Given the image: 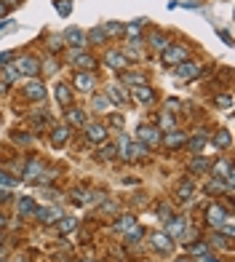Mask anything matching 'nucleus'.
Segmentation results:
<instances>
[{"label":"nucleus","mask_w":235,"mask_h":262,"mask_svg":"<svg viewBox=\"0 0 235 262\" xmlns=\"http://www.w3.org/2000/svg\"><path fill=\"white\" fill-rule=\"evenodd\" d=\"M227 220H230V212H224V206L211 204L208 209H206V222H208L211 228H216V230H219V228H222Z\"/></svg>","instance_id":"nucleus-1"},{"label":"nucleus","mask_w":235,"mask_h":262,"mask_svg":"<svg viewBox=\"0 0 235 262\" xmlns=\"http://www.w3.org/2000/svg\"><path fill=\"white\" fill-rule=\"evenodd\" d=\"M110 123H112L115 128H123V123H126V120H123V115H118V112H110Z\"/></svg>","instance_id":"nucleus-44"},{"label":"nucleus","mask_w":235,"mask_h":262,"mask_svg":"<svg viewBox=\"0 0 235 262\" xmlns=\"http://www.w3.org/2000/svg\"><path fill=\"white\" fill-rule=\"evenodd\" d=\"M184 230V220L176 217V214H171V217L166 220V236L168 238H179V233Z\"/></svg>","instance_id":"nucleus-16"},{"label":"nucleus","mask_w":235,"mask_h":262,"mask_svg":"<svg viewBox=\"0 0 235 262\" xmlns=\"http://www.w3.org/2000/svg\"><path fill=\"white\" fill-rule=\"evenodd\" d=\"M160 142L166 144V148L176 150V148H182V144L187 142V136H184V131H176V128H171V131H166V134L160 136Z\"/></svg>","instance_id":"nucleus-12"},{"label":"nucleus","mask_w":235,"mask_h":262,"mask_svg":"<svg viewBox=\"0 0 235 262\" xmlns=\"http://www.w3.org/2000/svg\"><path fill=\"white\" fill-rule=\"evenodd\" d=\"M91 104H94V110H96V112H112V107H115L104 94H96V96L91 99Z\"/></svg>","instance_id":"nucleus-25"},{"label":"nucleus","mask_w":235,"mask_h":262,"mask_svg":"<svg viewBox=\"0 0 235 262\" xmlns=\"http://www.w3.org/2000/svg\"><path fill=\"white\" fill-rule=\"evenodd\" d=\"M208 168H211V164H208V160H203V158H195L192 164H190V172L192 174H203V172H208Z\"/></svg>","instance_id":"nucleus-36"},{"label":"nucleus","mask_w":235,"mask_h":262,"mask_svg":"<svg viewBox=\"0 0 235 262\" xmlns=\"http://www.w3.org/2000/svg\"><path fill=\"white\" fill-rule=\"evenodd\" d=\"M102 30H104L107 38H118L123 35V24H118V22H107V24H102Z\"/></svg>","instance_id":"nucleus-33"},{"label":"nucleus","mask_w":235,"mask_h":262,"mask_svg":"<svg viewBox=\"0 0 235 262\" xmlns=\"http://www.w3.org/2000/svg\"><path fill=\"white\" fill-rule=\"evenodd\" d=\"M14 140H16V142H24V144H30V142H32V136H30V134H14Z\"/></svg>","instance_id":"nucleus-47"},{"label":"nucleus","mask_w":235,"mask_h":262,"mask_svg":"<svg viewBox=\"0 0 235 262\" xmlns=\"http://www.w3.org/2000/svg\"><path fill=\"white\" fill-rule=\"evenodd\" d=\"M190 252L195 254V257H206V254H208V244L195 241V244H190Z\"/></svg>","instance_id":"nucleus-39"},{"label":"nucleus","mask_w":235,"mask_h":262,"mask_svg":"<svg viewBox=\"0 0 235 262\" xmlns=\"http://www.w3.org/2000/svg\"><path fill=\"white\" fill-rule=\"evenodd\" d=\"M14 62V51H6V54H0V64H11Z\"/></svg>","instance_id":"nucleus-46"},{"label":"nucleus","mask_w":235,"mask_h":262,"mask_svg":"<svg viewBox=\"0 0 235 262\" xmlns=\"http://www.w3.org/2000/svg\"><path fill=\"white\" fill-rule=\"evenodd\" d=\"M6 88H8V83H6V80H0V94H6Z\"/></svg>","instance_id":"nucleus-51"},{"label":"nucleus","mask_w":235,"mask_h":262,"mask_svg":"<svg viewBox=\"0 0 235 262\" xmlns=\"http://www.w3.org/2000/svg\"><path fill=\"white\" fill-rule=\"evenodd\" d=\"M0 228H6V217H3V214H0Z\"/></svg>","instance_id":"nucleus-55"},{"label":"nucleus","mask_w":235,"mask_h":262,"mask_svg":"<svg viewBox=\"0 0 235 262\" xmlns=\"http://www.w3.org/2000/svg\"><path fill=\"white\" fill-rule=\"evenodd\" d=\"M160 136H163V131L158 126H139V142L147 144V148H158Z\"/></svg>","instance_id":"nucleus-2"},{"label":"nucleus","mask_w":235,"mask_h":262,"mask_svg":"<svg viewBox=\"0 0 235 262\" xmlns=\"http://www.w3.org/2000/svg\"><path fill=\"white\" fill-rule=\"evenodd\" d=\"M83 128H86V140L94 142V144H102V142L107 140V126H104V123L94 120V123H86Z\"/></svg>","instance_id":"nucleus-4"},{"label":"nucleus","mask_w":235,"mask_h":262,"mask_svg":"<svg viewBox=\"0 0 235 262\" xmlns=\"http://www.w3.org/2000/svg\"><path fill=\"white\" fill-rule=\"evenodd\" d=\"M184 144H187V148H190L192 152H200L203 148H206V134H203V131H198V134H195L192 140H187Z\"/></svg>","instance_id":"nucleus-28"},{"label":"nucleus","mask_w":235,"mask_h":262,"mask_svg":"<svg viewBox=\"0 0 235 262\" xmlns=\"http://www.w3.org/2000/svg\"><path fill=\"white\" fill-rule=\"evenodd\" d=\"M211 144H214L216 150H227V148H230V144H232V134H230V131H227V128L216 131V134H214V140H211Z\"/></svg>","instance_id":"nucleus-22"},{"label":"nucleus","mask_w":235,"mask_h":262,"mask_svg":"<svg viewBox=\"0 0 235 262\" xmlns=\"http://www.w3.org/2000/svg\"><path fill=\"white\" fill-rule=\"evenodd\" d=\"M75 86H78V91H83V94H91L94 86H96V78H94L91 72H78L75 75Z\"/></svg>","instance_id":"nucleus-14"},{"label":"nucleus","mask_w":235,"mask_h":262,"mask_svg":"<svg viewBox=\"0 0 235 262\" xmlns=\"http://www.w3.org/2000/svg\"><path fill=\"white\" fill-rule=\"evenodd\" d=\"M70 140V126H56V128H51V144L54 148H64Z\"/></svg>","instance_id":"nucleus-18"},{"label":"nucleus","mask_w":235,"mask_h":262,"mask_svg":"<svg viewBox=\"0 0 235 262\" xmlns=\"http://www.w3.org/2000/svg\"><path fill=\"white\" fill-rule=\"evenodd\" d=\"M0 257H6V249H3V241H0Z\"/></svg>","instance_id":"nucleus-54"},{"label":"nucleus","mask_w":235,"mask_h":262,"mask_svg":"<svg viewBox=\"0 0 235 262\" xmlns=\"http://www.w3.org/2000/svg\"><path fill=\"white\" fill-rule=\"evenodd\" d=\"M222 190H230V188H227V184H224L222 180H219V176H214V180H208V184H206V192H208V196H214V192L219 196Z\"/></svg>","instance_id":"nucleus-30"},{"label":"nucleus","mask_w":235,"mask_h":262,"mask_svg":"<svg viewBox=\"0 0 235 262\" xmlns=\"http://www.w3.org/2000/svg\"><path fill=\"white\" fill-rule=\"evenodd\" d=\"M6 198H8V192H6V190H0V204H3Z\"/></svg>","instance_id":"nucleus-53"},{"label":"nucleus","mask_w":235,"mask_h":262,"mask_svg":"<svg viewBox=\"0 0 235 262\" xmlns=\"http://www.w3.org/2000/svg\"><path fill=\"white\" fill-rule=\"evenodd\" d=\"M198 75H200V64H198V62L184 59L182 64H176V78H182V80H192V78H198Z\"/></svg>","instance_id":"nucleus-8"},{"label":"nucleus","mask_w":235,"mask_h":262,"mask_svg":"<svg viewBox=\"0 0 235 262\" xmlns=\"http://www.w3.org/2000/svg\"><path fill=\"white\" fill-rule=\"evenodd\" d=\"M150 46H152V48H158V51H163L168 46V35L160 32V30H155V32L150 35Z\"/></svg>","instance_id":"nucleus-27"},{"label":"nucleus","mask_w":235,"mask_h":262,"mask_svg":"<svg viewBox=\"0 0 235 262\" xmlns=\"http://www.w3.org/2000/svg\"><path fill=\"white\" fill-rule=\"evenodd\" d=\"M104 96H107L112 104H126V102H128V94H126L120 86H107V88H104Z\"/></svg>","instance_id":"nucleus-17"},{"label":"nucleus","mask_w":235,"mask_h":262,"mask_svg":"<svg viewBox=\"0 0 235 262\" xmlns=\"http://www.w3.org/2000/svg\"><path fill=\"white\" fill-rule=\"evenodd\" d=\"M160 131H168V128H174V115H171V112H166V115H163V118H160V126H158Z\"/></svg>","instance_id":"nucleus-41"},{"label":"nucleus","mask_w":235,"mask_h":262,"mask_svg":"<svg viewBox=\"0 0 235 262\" xmlns=\"http://www.w3.org/2000/svg\"><path fill=\"white\" fill-rule=\"evenodd\" d=\"M35 209H38V206H35V201H32L30 196L19 198V212H22V214H35Z\"/></svg>","instance_id":"nucleus-34"},{"label":"nucleus","mask_w":235,"mask_h":262,"mask_svg":"<svg viewBox=\"0 0 235 262\" xmlns=\"http://www.w3.org/2000/svg\"><path fill=\"white\" fill-rule=\"evenodd\" d=\"M56 102L62 107H67L70 102H72V88H70L67 83H59V86H56Z\"/></svg>","instance_id":"nucleus-26"},{"label":"nucleus","mask_w":235,"mask_h":262,"mask_svg":"<svg viewBox=\"0 0 235 262\" xmlns=\"http://www.w3.org/2000/svg\"><path fill=\"white\" fill-rule=\"evenodd\" d=\"M62 43H64V38L62 35H54V38H48V48L56 54V51H62Z\"/></svg>","instance_id":"nucleus-42"},{"label":"nucleus","mask_w":235,"mask_h":262,"mask_svg":"<svg viewBox=\"0 0 235 262\" xmlns=\"http://www.w3.org/2000/svg\"><path fill=\"white\" fill-rule=\"evenodd\" d=\"M16 70H19V75L38 78V75H40V62H38L35 56H22V59L16 62Z\"/></svg>","instance_id":"nucleus-3"},{"label":"nucleus","mask_w":235,"mask_h":262,"mask_svg":"<svg viewBox=\"0 0 235 262\" xmlns=\"http://www.w3.org/2000/svg\"><path fill=\"white\" fill-rule=\"evenodd\" d=\"M174 262H192V260H174Z\"/></svg>","instance_id":"nucleus-56"},{"label":"nucleus","mask_w":235,"mask_h":262,"mask_svg":"<svg viewBox=\"0 0 235 262\" xmlns=\"http://www.w3.org/2000/svg\"><path fill=\"white\" fill-rule=\"evenodd\" d=\"M211 246H216V249H222V246H224V249H230V246H232V241H224V238L216 233L214 238H211Z\"/></svg>","instance_id":"nucleus-43"},{"label":"nucleus","mask_w":235,"mask_h":262,"mask_svg":"<svg viewBox=\"0 0 235 262\" xmlns=\"http://www.w3.org/2000/svg\"><path fill=\"white\" fill-rule=\"evenodd\" d=\"M62 38H64V43L70 46V48H75V51H83L86 46H88V43H86V32H83V30H78V27H70Z\"/></svg>","instance_id":"nucleus-6"},{"label":"nucleus","mask_w":235,"mask_h":262,"mask_svg":"<svg viewBox=\"0 0 235 262\" xmlns=\"http://www.w3.org/2000/svg\"><path fill=\"white\" fill-rule=\"evenodd\" d=\"M56 222H59V225H56L59 233H72V230L78 228V220L75 217H64V220H56Z\"/></svg>","instance_id":"nucleus-32"},{"label":"nucleus","mask_w":235,"mask_h":262,"mask_svg":"<svg viewBox=\"0 0 235 262\" xmlns=\"http://www.w3.org/2000/svg\"><path fill=\"white\" fill-rule=\"evenodd\" d=\"M99 158L102 160H115L118 158V144H102V152H99Z\"/></svg>","instance_id":"nucleus-31"},{"label":"nucleus","mask_w":235,"mask_h":262,"mask_svg":"<svg viewBox=\"0 0 235 262\" xmlns=\"http://www.w3.org/2000/svg\"><path fill=\"white\" fill-rule=\"evenodd\" d=\"M70 62H72V64H75L80 72H91L94 67H96V59H94L91 54H80V51H75V54H72V59H70Z\"/></svg>","instance_id":"nucleus-10"},{"label":"nucleus","mask_w":235,"mask_h":262,"mask_svg":"<svg viewBox=\"0 0 235 262\" xmlns=\"http://www.w3.org/2000/svg\"><path fill=\"white\" fill-rule=\"evenodd\" d=\"M6 11H8V8H6V3H0V19L6 16Z\"/></svg>","instance_id":"nucleus-52"},{"label":"nucleus","mask_w":235,"mask_h":262,"mask_svg":"<svg viewBox=\"0 0 235 262\" xmlns=\"http://www.w3.org/2000/svg\"><path fill=\"white\" fill-rule=\"evenodd\" d=\"M134 225H136V217H131V214H120V220L112 225V230H115V233H123V236H126Z\"/></svg>","instance_id":"nucleus-23"},{"label":"nucleus","mask_w":235,"mask_h":262,"mask_svg":"<svg viewBox=\"0 0 235 262\" xmlns=\"http://www.w3.org/2000/svg\"><path fill=\"white\" fill-rule=\"evenodd\" d=\"M214 102H216V107H222V110H232V96L230 94H219Z\"/></svg>","instance_id":"nucleus-40"},{"label":"nucleus","mask_w":235,"mask_h":262,"mask_svg":"<svg viewBox=\"0 0 235 262\" xmlns=\"http://www.w3.org/2000/svg\"><path fill=\"white\" fill-rule=\"evenodd\" d=\"M40 70H46V72H54V70H56V59L43 62V64H40Z\"/></svg>","instance_id":"nucleus-45"},{"label":"nucleus","mask_w":235,"mask_h":262,"mask_svg":"<svg viewBox=\"0 0 235 262\" xmlns=\"http://www.w3.org/2000/svg\"><path fill=\"white\" fill-rule=\"evenodd\" d=\"M192 196H195V184L190 180H182L176 184V198L179 201H192Z\"/></svg>","instance_id":"nucleus-20"},{"label":"nucleus","mask_w":235,"mask_h":262,"mask_svg":"<svg viewBox=\"0 0 235 262\" xmlns=\"http://www.w3.org/2000/svg\"><path fill=\"white\" fill-rule=\"evenodd\" d=\"M67 123H70V126H86L88 120H86L83 107H70V110H67Z\"/></svg>","instance_id":"nucleus-21"},{"label":"nucleus","mask_w":235,"mask_h":262,"mask_svg":"<svg viewBox=\"0 0 235 262\" xmlns=\"http://www.w3.org/2000/svg\"><path fill=\"white\" fill-rule=\"evenodd\" d=\"M150 241H152V246H155L160 254H168L171 249H174V238H168L166 233H152Z\"/></svg>","instance_id":"nucleus-15"},{"label":"nucleus","mask_w":235,"mask_h":262,"mask_svg":"<svg viewBox=\"0 0 235 262\" xmlns=\"http://www.w3.org/2000/svg\"><path fill=\"white\" fill-rule=\"evenodd\" d=\"M16 78H19L16 64H6V67H3V80H6V83H11V80H16Z\"/></svg>","instance_id":"nucleus-37"},{"label":"nucleus","mask_w":235,"mask_h":262,"mask_svg":"<svg viewBox=\"0 0 235 262\" xmlns=\"http://www.w3.org/2000/svg\"><path fill=\"white\" fill-rule=\"evenodd\" d=\"M43 168H46V164H43L40 158H30L27 164H24V172H22V176H24L27 182H35V180H38V174H40Z\"/></svg>","instance_id":"nucleus-13"},{"label":"nucleus","mask_w":235,"mask_h":262,"mask_svg":"<svg viewBox=\"0 0 235 262\" xmlns=\"http://www.w3.org/2000/svg\"><path fill=\"white\" fill-rule=\"evenodd\" d=\"M0 3H6V8H16L19 0H0Z\"/></svg>","instance_id":"nucleus-49"},{"label":"nucleus","mask_w":235,"mask_h":262,"mask_svg":"<svg viewBox=\"0 0 235 262\" xmlns=\"http://www.w3.org/2000/svg\"><path fill=\"white\" fill-rule=\"evenodd\" d=\"M107 40L110 38L104 35V30L102 27H94L88 35H86V43H94V46H107Z\"/></svg>","instance_id":"nucleus-24"},{"label":"nucleus","mask_w":235,"mask_h":262,"mask_svg":"<svg viewBox=\"0 0 235 262\" xmlns=\"http://www.w3.org/2000/svg\"><path fill=\"white\" fill-rule=\"evenodd\" d=\"M142 236H144V228L134 225V228L126 233V244H139V241H142Z\"/></svg>","instance_id":"nucleus-35"},{"label":"nucleus","mask_w":235,"mask_h":262,"mask_svg":"<svg viewBox=\"0 0 235 262\" xmlns=\"http://www.w3.org/2000/svg\"><path fill=\"white\" fill-rule=\"evenodd\" d=\"M187 59V48H182V46H166V48H163V62H166V64L171 67V64H182V62Z\"/></svg>","instance_id":"nucleus-5"},{"label":"nucleus","mask_w":235,"mask_h":262,"mask_svg":"<svg viewBox=\"0 0 235 262\" xmlns=\"http://www.w3.org/2000/svg\"><path fill=\"white\" fill-rule=\"evenodd\" d=\"M104 64L112 67L115 72H126L128 67H131V64H128V56H123L120 51H110L107 56H104Z\"/></svg>","instance_id":"nucleus-9"},{"label":"nucleus","mask_w":235,"mask_h":262,"mask_svg":"<svg viewBox=\"0 0 235 262\" xmlns=\"http://www.w3.org/2000/svg\"><path fill=\"white\" fill-rule=\"evenodd\" d=\"M200 262H219V260H214V257H208V254H206V257H198Z\"/></svg>","instance_id":"nucleus-50"},{"label":"nucleus","mask_w":235,"mask_h":262,"mask_svg":"<svg viewBox=\"0 0 235 262\" xmlns=\"http://www.w3.org/2000/svg\"><path fill=\"white\" fill-rule=\"evenodd\" d=\"M24 96L30 99V102H40V99H46V83H40V80L32 78L24 86Z\"/></svg>","instance_id":"nucleus-11"},{"label":"nucleus","mask_w":235,"mask_h":262,"mask_svg":"<svg viewBox=\"0 0 235 262\" xmlns=\"http://www.w3.org/2000/svg\"><path fill=\"white\" fill-rule=\"evenodd\" d=\"M32 217H35L38 222H43V225H51V222L62 220V212L56 209V206H38Z\"/></svg>","instance_id":"nucleus-7"},{"label":"nucleus","mask_w":235,"mask_h":262,"mask_svg":"<svg viewBox=\"0 0 235 262\" xmlns=\"http://www.w3.org/2000/svg\"><path fill=\"white\" fill-rule=\"evenodd\" d=\"M131 94H134V99H139L142 104H150L155 99V91L147 86V83H144V86H134V88H131Z\"/></svg>","instance_id":"nucleus-19"},{"label":"nucleus","mask_w":235,"mask_h":262,"mask_svg":"<svg viewBox=\"0 0 235 262\" xmlns=\"http://www.w3.org/2000/svg\"><path fill=\"white\" fill-rule=\"evenodd\" d=\"M120 75H123V83L131 86V88H134V86H144V83H147L144 75H136V72H120Z\"/></svg>","instance_id":"nucleus-29"},{"label":"nucleus","mask_w":235,"mask_h":262,"mask_svg":"<svg viewBox=\"0 0 235 262\" xmlns=\"http://www.w3.org/2000/svg\"><path fill=\"white\" fill-rule=\"evenodd\" d=\"M102 209H104V212H112V214H115V212H118V204H115V201H104V206H102Z\"/></svg>","instance_id":"nucleus-48"},{"label":"nucleus","mask_w":235,"mask_h":262,"mask_svg":"<svg viewBox=\"0 0 235 262\" xmlns=\"http://www.w3.org/2000/svg\"><path fill=\"white\" fill-rule=\"evenodd\" d=\"M56 11H59V16H70V11H72V0H56Z\"/></svg>","instance_id":"nucleus-38"}]
</instances>
